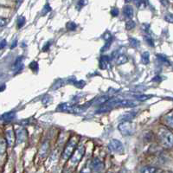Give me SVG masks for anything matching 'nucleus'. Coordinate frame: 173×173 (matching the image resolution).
<instances>
[{"label": "nucleus", "instance_id": "9", "mask_svg": "<svg viewBox=\"0 0 173 173\" xmlns=\"http://www.w3.org/2000/svg\"><path fill=\"white\" fill-rule=\"evenodd\" d=\"M15 118H16V113L15 112H8V113H5L1 116L2 121H5V122H11L12 120H14Z\"/></svg>", "mask_w": 173, "mask_h": 173}, {"label": "nucleus", "instance_id": "16", "mask_svg": "<svg viewBox=\"0 0 173 173\" xmlns=\"http://www.w3.org/2000/svg\"><path fill=\"white\" fill-rule=\"evenodd\" d=\"M164 120H165V123H166L169 126H171V127H172L173 128V112L168 114L167 115L165 116Z\"/></svg>", "mask_w": 173, "mask_h": 173}, {"label": "nucleus", "instance_id": "6", "mask_svg": "<svg viewBox=\"0 0 173 173\" xmlns=\"http://www.w3.org/2000/svg\"><path fill=\"white\" fill-rule=\"evenodd\" d=\"M119 132L125 136L132 135L133 133V126L128 120L124 121L119 125Z\"/></svg>", "mask_w": 173, "mask_h": 173}, {"label": "nucleus", "instance_id": "30", "mask_svg": "<svg viewBox=\"0 0 173 173\" xmlns=\"http://www.w3.org/2000/svg\"><path fill=\"white\" fill-rule=\"evenodd\" d=\"M50 11H51V8H50L49 5H46L44 6V8H43V14H47V13Z\"/></svg>", "mask_w": 173, "mask_h": 173}, {"label": "nucleus", "instance_id": "40", "mask_svg": "<svg viewBox=\"0 0 173 173\" xmlns=\"http://www.w3.org/2000/svg\"><path fill=\"white\" fill-rule=\"evenodd\" d=\"M16 46V40H15V41H13V43L11 44V49H13V48H15Z\"/></svg>", "mask_w": 173, "mask_h": 173}, {"label": "nucleus", "instance_id": "21", "mask_svg": "<svg viewBox=\"0 0 173 173\" xmlns=\"http://www.w3.org/2000/svg\"><path fill=\"white\" fill-rule=\"evenodd\" d=\"M130 44L132 48H138L139 46V41L137 40L136 38H130L129 39Z\"/></svg>", "mask_w": 173, "mask_h": 173}, {"label": "nucleus", "instance_id": "2", "mask_svg": "<svg viewBox=\"0 0 173 173\" xmlns=\"http://www.w3.org/2000/svg\"><path fill=\"white\" fill-rule=\"evenodd\" d=\"M106 106H108L110 109L113 108H117V107H122V108H132V107H135L136 103L132 101H127V100H120V99H113L110 101L105 104Z\"/></svg>", "mask_w": 173, "mask_h": 173}, {"label": "nucleus", "instance_id": "42", "mask_svg": "<svg viewBox=\"0 0 173 173\" xmlns=\"http://www.w3.org/2000/svg\"><path fill=\"white\" fill-rule=\"evenodd\" d=\"M4 88H5V86L3 85V86H2V88H1V91H3V90H4Z\"/></svg>", "mask_w": 173, "mask_h": 173}, {"label": "nucleus", "instance_id": "17", "mask_svg": "<svg viewBox=\"0 0 173 173\" xmlns=\"http://www.w3.org/2000/svg\"><path fill=\"white\" fill-rule=\"evenodd\" d=\"M127 56L125 55H117V59H116V62L117 64H124L127 62Z\"/></svg>", "mask_w": 173, "mask_h": 173}, {"label": "nucleus", "instance_id": "32", "mask_svg": "<svg viewBox=\"0 0 173 173\" xmlns=\"http://www.w3.org/2000/svg\"><path fill=\"white\" fill-rule=\"evenodd\" d=\"M164 19H165L166 21L170 22V23H173V15H171V14H168L167 16H165Z\"/></svg>", "mask_w": 173, "mask_h": 173}, {"label": "nucleus", "instance_id": "27", "mask_svg": "<svg viewBox=\"0 0 173 173\" xmlns=\"http://www.w3.org/2000/svg\"><path fill=\"white\" fill-rule=\"evenodd\" d=\"M30 69H32L33 71H37L38 70V63L37 62H32L30 64Z\"/></svg>", "mask_w": 173, "mask_h": 173}, {"label": "nucleus", "instance_id": "33", "mask_svg": "<svg viewBox=\"0 0 173 173\" xmlns=\"http://www.w3.org/2000/svg\"><path fill=\"white\" fill-rule=\"evenodd\" d=\"M103 38H104L106 41H109V40H111V38H112V35H111L110 33H106V34L103 36Z\"/></svg>", "mask_w": 173, "mask_h": 173}, {"label": "nucleus", "instance_id": "35", "mask_svg": "<svg viewBox=\"0 0 173 173\" xmlns=\"http://www.w3.org/2000/svg\"><path fill=\"white\" fill-rule=\"evenodd\" d=\"M86 3H87V0H80L79 3H78V5L81 7V6H84L85 5H86Z\"/></svg>", "mask_w": 173, "mask_h": 173}, {"label": "nucleus", "instance_id": "23", "mask_svg": "<svg viewBox=\"0 0 173 173\" xmlns=\"http://www.w3.org/2000/svg\"><path fill=\"white\" fill-rule=\"evenodd\" d=\"M76 28H77V25L74 22H69V23H67V29L69 30H76Z\"/></svg>", "mask_w": 173, "mask_h": 173}, {"label": "nucleus", "instance_id": "22", "mask_svg": "<svg viewBox=\"0 0 173 173\" xmlns=\"http://www.w3.org/2000/svg\"><path fill=\"white\" fill-rule=\"evenodd\" d=\"M158 171L156 168L154 167H151V166H147V167H145L144 169L141 170V172H146V173H149V172H157Z\"/></svg>", "mask_w": 173, "mask_h": 173}, {"label": "nucleus", "instance_id": "1", "mask_svg": "<svg viewBox=\"0 0 173 173\" xmlns=\"http://www.w3.org/2000/svg\"><path fill=\"white\" fill-rule=\"evenodd\" d=\"M159 139L163 146L167 148L173 146V133L166 128H161L158 132Z\"/></svg>", "mask_w": 173, "mask_h": 173}, {"label": "nucleus", "instance_id": "20", "mask_svg": "<svg viewBox=\"0 0 173 173\" xmlns=\"http://www.w3.org/2000/svg\"><path fill=\"white\" fill-rule=\"evenodd\" d=\"M136 26V23L135 22L132 21V20H128V21L125 23V29L126 30H132V29H133V28H135Z\"/></svg>", "mask_w": 173, "mask_h": 173}, {"label": "nucleus", "instance_id": "28", "mask_svg": "<svg viewBox=\"0 0 173 173\" xmlns=\"http://www.w3.org/2000/svg\"><path fill=\"white\" fill-rule=\"evenodd\" d=\"M145 40H146V43H148V44H149L150 46H152V47L154 46L153 40H152V38H151L150 36H145Z\"/></svg>", "mask_w": 173, "mask_h": 173}, {"label": "nucleus", "instance_id": "31", "mask_svg": "<svg viewBox=\"0 0 173 173\" xmlns=\"http://www.w3.org/2000/svg\"><path fill=\"white\" fill-rule=\"evenodd\" d=\"M111 14L114 16H117L119 15V10H118L117 8H113V9L111 10Z\"/></svg>", "mask_w": 173, "mask_h": 173}, {"label": "nucleus", "instance_id": "13", "mask_svg": "<svg viewBox=\"0 0 173 173\" xmlns=\"http://www.w3.org/2000/svg\"><path fill=\"white\" fill-rule=\"evenodd\" d=\"M110 98L105 95V96H101V97H99L97 99H95L94 101H93V104L94 105H103V104H106L109 101Z\"/></svg>", "mask_w": 173, "mask_h": 173}, {"label": "nucleus", "instance_id": "5", "mask_svg": "<svg viewBox=\"0 0 173 173\" xmlns=\"http://www.w3.org/2000/svg\"><path fill=\"white\" fill-rule=\"evenodd\" d=\"M108 148L111 151L119 153V154H122L124 152L123 144L118 139H113V140L110 141L109 144H108Z\"/></svg>", "mask_w": 173, "mask_h": 173}, {"label": "nucleus", "instance_id": "29", "mask_svg": "<svg viewBox=\"0 0 173 173\" xmlns=\"http://www.w3.org/2000/svg\"><path fill=\"white\" fill-rule=\"evenodd\" d=\"M75 85H76V86H77V87H79V88H81V87H83V86H85V81H75Z\"/></svg>", "mask_w": 173, "mask_h": 173}, {"label": "nucleus", "instance_id": "7", "mask_svg": "<svg viewBox=\"0 0 173 173\" xmlns=\"http://www.w3.org/2000/svg\"><path fill=\"white\" fill-rule=\"evenodd\" d=\"M84 151H85V148L84 146H81L77 148V150L75 151V153L72 155V157L70 159V164L72 165H76L78 163L80 162V160L81 159V157H83L84 155Z\"/></svg>", "mask_w": 173, "mask_h": 173}, {"label": "nucleus", "instance_id": "19", "mask_svg": "<svg viewBox=\"0 0 173 173\" xmlns=\"http://www.w3.org/2000/svg\"><path fill=\"white\" fill-rule=\"evenodd\" d=\"M136 113H127V114H123L122 116L119 117V119H123L124 121H126V120H130L132 119L133 117H135Z\"/></svg>", "mask_w": 173, "mask_h": 173}, {"label": "nucleus", "instance_id": "14", "mask_svg": "<svg viewBox=\"0 0 173 173\" xmlns=\"http://www.w3.org/2000/svg\"><path fill=\"white\" fill-rule=\"evenodd\" d=\"M109 61H110V58L108 55H102L100 59V68L101 69H105L107 68V65L109 62Z\"/></svg>", "mask_w": 173, "mask_h": 173}, {"label": "nucleus", "instance_id": "10", "mask_svg": "<svg viewBox=\"0 0 173 173\" xmlns=\"http://www.w3.org/2000/svg\"><path fill=\"white\" fill-rule=\"evenodd\" d=\"M6 135V143L8 144V146H12L13 142H14V134H13V132L12 130L9 129L6 131L5 132Z\"/></svg>", "mask_w": 173, "mask_h": 173}, {"label": "nucleus", "instance_id": "11", "mask_svg": "<svg viewBox=\"0 0 173 173\" xmlns=\"http://www.w3.org/2000/svg\"><path fill=\"white\" fill-rule=\"evenodd\" d=\"M23 69V57L18 56L13 64V69L15 71H20Z\"/></svg>", "mask_w": 173, "mask_h": 173}, {"label": "nucleus", "instance_id": "15", "mask_svg": "<svg viewBox=\"0 0 173 173\" xmlns=\"http://www.w3.org/2000/svg\"><path fill=\"white\" fill-rule=\"evenodd\" d=\"M123 12H124V15L126 17L128 18H132L133 16V9L132 7L130 5H125L124 7V10H123Z\"/></svg>", "mask_w": 173, "mask_h": 173}, {"label": "nucleus", "instance_id": "39", "mask_svg": "<svg viewBox=\"0 0 173 173\" xmlns=\"http://www.w3.org/2000/svg\"><path fill=\"white\" fill-rule=\"evenodd\" d=\"M5 21H7L6 19H5V18H1V26H4V25H5Z\"/></svg>", "mask_w": 173, "mask_h": 173}, {"label": "nucleus", "instance_id": "38", "mask_svg": "<svg viewBox=\"0 0 173 173\" xmlns=\"http://www.w3.org/2000/svg\"><path fill=\"white\" fill-rule=\"evenodd\" d=\"M152 81L159 82V81H161V78H160V76H155V78H153V79H152Z\"/></svg>", "mask_w": 173, "mask_h": 173}, {"label": "nucleus", "instance_id": "24", "mask_svg": "<svg viewBox=\"0 0 173 173\" xmlns=\"http://www.w3.org/2000/svg\"><path fill=\"white\" fill-rule=\"evenodd\" d=\"M24 23H25V18H24V16H20V17L17 19V28H18V29L22 28L24 25Z\"/></svg>", "mask_w": 173, "mask_h": 173}, {"label": "nucleus", "instance_id": "44", "mask_svg": "<svg viewBox=\"0 0 173 173\" xmlns=\"http://www.w3.org/2000/svg\"><path fill=\"white\" fill-rule=\"evenodd\" d=\"M170 1H172V2H173V0H170Z\"/></svg>", "mask_w": 173, "mask_h": 173}, {"label": "nucleus", "instance_id": "8", "mask_svg": "<svg viewBox=\"0 0 173 173\" xmlns=\"http://www.w3.org/2000/svg\"><path fill=\"white\" fill-rule=\"evenodd\" d=\"M26 137H27V133H26V131L24 129H19L16 131V139H17V144H20L23 143V141L26 139Z\"/></svg>", "mask_w": 173, "mask_h": 173}, {"label": "nucleus", "instance_id": "12", "mask_svg": "<svg viewBox=\"0 0 173 173\" xmlns=\"http://www.w3.org/2000/svg\"><path fill=\"white\" fill-rule=\"evenodd\" d=\"M102 166H103V164H102V162L100 160V159H98V158H94V159L93 160L92 168L94 171H99L100 170H101Z\"/></svg>", "mask_w": 173, "mask_h": 173}, {"label": "nucleus", "instance_id": "18", "mask_svg": "<svg viewBox=\"0 0 173 173\" xmlns=\"http://www.w3.org/2000/svg\"><path fill=\"white\" fill-rule=\"evenodd\" d=\"M141 62L143 64H148L150 62V55L148 52H144L141 55Z\"/></svg>", "mask_w": 173, "mask_h": 173}, {"label": "nucleus", "instance_id": "37", "mask_svg": "<svg viewBox=\"0 0 173 173\" xmlns=\"http://www.w3.org/2000/svg\"><path fill=\"white\" fill-rule=\"evenodd\" d=\"M5 45H6V41L5 39H3V40L1 41V49H4Z\"/></svg>", "mask_w": 173, "mask_h": 173}, {"label": "nucleus", "instance_id": "41", "mask_svg": "<svg viewBox=\"0 0 173 173\" xmlns=\"http://www.w3.org/2000/svg\"><path fill=\"white\" fill-rule=\"evenodd\" d=\"M47 48H49V43H47V44H46V46H45V47H43V50H44V51H46V50H47Z\"/></svg>", "mask_w": 173, "mask_h": 173}, {"label": "nucleus", "instance_id": "43", "mask_svg": "<svg viewBox=\"0 0 173 173\" xmlns=\"http://www.w3.org/2000/svg\"><path fill=\"white\" fill-rule=\"evenodd\" d=\"M125 2H126V3H129V2H131V1H132V0H125Z\"/></svg>", "mask_w": 173, "mask_h": 173}, {"label": "nucleus", "instance_id": "36", "mask_svg": "<svg viewBox=\"0 0 173 173\" xmlns=\"http://www.w3.org/2000/svg\"><path fill=\"white\" fill-rule=\"evenodd\" d=\"M149 24L148 23H144L143 24V26H142V29H143V30H145V31H148V30H149Z\"/></svg>", "mask_w": 173, "mask_h": 173}, {"label": "nucleus", "instance_id": "4", "mask_svg": "<svg viewBox=\"0 0 173 173\" xmlns=\"http://www.w3.org/2000/svg\"><path fill=\"white\" fill-rule=\"evenodd\" d=\"M76 146H77V139L76 138H72L69 140V142L67 144L66 147H65L64 151L62 153V157L64 159H68L72 155V153H73V151L75 150Z\"/></svg>", "mask_w": 173, "mask_h": 173}, {"label": "nucleus", "instance_id": "3", "mask_svg": "<svg viewBox=\"0 0 173 173\" xmlns=\"http://www.w3.org/2000/svg\"><path fill=\"white\" fill-rule=\"evenodd\" d=\"M58 111L61 112H68V113H72V114H80L84 112V108H79L76 106H73L70 104H67V103H63L59 105V107L57 108Z\"/></svg>", "mask_w": 173, "mask_h": 173}, {"label": "nucleus", "instance_id": "25", "mask_svg": "<svg viewBox=\"0 0 173 173\" xmlns=\"http://www.w3.org/2000/svg\"><path fill=\"white\" fill-rule=\"evenodd\" d=\"M134 97L136 99H138L139 101H144L146 100H148L149 98L151 97V95H145V94H139V95H135Z\"/></svg>", "mask_w": 173, "mask_h": 173}, {"label": "nucleus", "instance_id": "34", "mask_svg": "<svg viewBox=\"0 0 173 173\" xmlns=\"http://www.w3.org/2000/svg\"><path fill=\"white\" fill-rule=\"evenodd\" d=\"M47 148H48V146H47V144H44L43 146H42V151H43V154H42V157H43V155L46 153V151H47Z\"/></svg>", "mask_w": 173, "mask_h": 173}, {"label": "nucleus", "instance_id": "26", "mask_svg": "<svg viewBox=\"0 0 173 173\" xmlns=\"http://www.w3.org/2000/svg\"><path fill=\"white\" fill-rule=\"evenodd\" d=\"M157 58L160 60L161 62H164L165 64L170 65V62L168 61V59L165 57V56H164V55H157Z\"/></svg>", "mask_w": 173, "mask_h": 173}]
</instances>
